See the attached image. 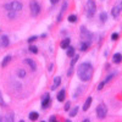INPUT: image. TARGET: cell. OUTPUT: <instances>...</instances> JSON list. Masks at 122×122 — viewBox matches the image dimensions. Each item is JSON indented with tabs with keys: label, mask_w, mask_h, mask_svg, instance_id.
Segmentation results:
<instances>
[{
	"label": "cell",
	"mask_w": 122,
	"mask_h": 122,
	"mask_svg": "<svg viewBox=\"0 0 122 122\" xmlns=\"http://www.w3.org/2000/svg\"><path fill=\"white\" fill-rule=\"evenodd\" d=\"M72 72H73V67L71 66V68L68 70V72H67V75H68V76H71V75H72Z\"/></svg>",
	"instance_id": "836d02e7"
},
{
	"label": "cell",
	"mask_w": 122,
	"mask_h": 122,
	"mask_svg": "<svg viewBox=\"0 0 122 122\" xmlns=\"http://www.w3.org/2000/svg\"><path fill=\"white\" fill-rule=\"evenodd\" d=\"M0 105H1V106H5V103H4L3 97H1V92H0Z\"/></svg>",
	"instance_id": "4dcf8cb0"
},
{
	"label": "cell",
	"mask_w": 122,
	"mask_h": 122,
	"mask_svg": "<svg viewBox=\"0 0 122 122\" xmlns=\"http://www.w3.org/2000/svg\"><path fill=\"white\" fill-rule=\"evenodd\" d=\"M112 61H114L115 64H120L121 61H122V55H121L120 53L114 54V56H112Z\"/></svg>",
	"instance_id": "7c38bea8"
},
{
	"label": "cell",
	"mask_w": 122,
	"mask_h": 122,
	"mask_svg": "<svg viewBox=\"0 0 122 122\" xmlns=\"http://www.w3.org/2000/svg\"><path fill=\"white\" fill-rule=\"evenodd\" d=\"M67 20H68V22H71V23H75V22L77 21V16H76V15H70Z\"/></svg>",
	"instance_id": "7402d4cb"
},
{
	"label": "cell",
	"mask_w": 122,
	"mask_h": 122,
	"mask_svg": "<svg viewBox=\"0 0 122 122\" xmlns=\"http://www.w3.org/2000/svg\"><path fill=\"white\" fill-rule=\"evenodd\" d=\"M9 44H10V40H9L7 36H1L0 37V46L6 48V46H9Z\"/></svg>",
	"instance_id": "ba28073f"
},
{
	"label": "cell",
	"mask_w": 122,
	"mask_h": 122,
	"mask_svg": "<svg viewBox=\"0 0 122 122\" xmlns=\"http://www.w3.org/2000/svg\"><path fill=\"white\" fill-rule=\"evenodd\" d=\"M29 51L33 53V54H37V53H38V48H37L36 45H30V46H29Z\"/></svg>",
	"instance_id": "484cf974"
},
{
	"label": "cell",
	"mask_w": 122,
	"mask_h": 122,
	"mask_svg": "<svg viewBox=\"0 0 122 122\" xmlns=\"http://www.w3.org/2000/svg\"><path fill=\"white\" fill-rule=\"evenodd\" d=\"M29 6H30V15H32L33 17H37L40 14V5L36 1V0H32Z\"/></svg>",
	"instance_id": "277c9868"
},
{
	"label": "cell",
	"mask_w": 122,
	"mask_h": 122,
	"mask_svg": "<svg viewBox=\"0 0 122 122\" xmlns=\"http://www.w3.org/2000/svg\"><path fill=\"white\" fill-rule=\"evenodd\" d=\"M60 83H61V78H60V77H55V78H54V83H53V86H51V89L55 90V89L60 86Z\"/></svg>",
	"instance_id": "5bb4252c"
},
{
	"label": "cell",
	"mask_w": 122,
	"mask_h": 122,
	"mask_svg": "<svg viewBox=\"0 0 122 122\" xmlns=\"http://www.w3.org/2000/svg\"><path fill=\"white\" fill-rule=\"evenodd\" d=\"M121 10H122V0L117 4V5H115L114 7H112V11H111V14H112V16L116 18V17H118V15H120V12H121Z\"/></svg>",
	"instance_id": "52a82bcc"
},
{
	"label": "cell",
	"mask_w": 122,
	"mask_h": 122,
	"mask_svg": "<svg viewBox=\"0 0 122 122\" xmlns=\"http://www.w3.org/2000/svg\"><path fill=\"white\" fill-rule=\"evenodd\" d=\"M70 105H71V103H70V101H67V103L65 104V106H64V109H65L66 111H68V110H70Z\"/></svg>",
	"instance_id": "f546056e"
},
{
	"label": "cell",
	"mask_w": 122,
	"mask_h": 122,
	"mask_svg": "<svg viewBox=\"0 0 122 122\" xmlns=\"http://www.w3.org/2000/svg\"><path fill=\"white\" fill-rule=\"evenodd\" d=\"M55 120H56V117H55V116H51V117L49 118V121H51V122H54Z\"/></svg>",
	"instance_id": "e575fe53"
},
{
	"label": "cell",
	"mask_w": 122,
	"mask_h": 122,
	"mask_svg": "<svg viewBox=\"0 0 122 122\" xmlns=\"http://www.w3.org/2000/svg\"><path fill=\"white\" fill-rule=\"evenodd\" d=\"M100 20H101V22H105L106 20H107V15L105 12H101L100 14Z\"/></svg>",
	"instance_id": "4316f807"
},
{
	"label": "cell",
	"mask_w": 122,
	"mask_h": 122,
	"mask_svg": "<svg viewBox=\"0 0 122 122\" xmlns=\"http://www.w3.org/2000/svg\"><path fill=\"white\" fill-rule=\"evenodd\" d=\"M10 61H11V56H10V55L5 56V57H4V60H3V62H1V66H3V67H6V66L9 65Z\"/></svg>",
	"instance_id": "2e32d148"
},
{
	"label": "cell",
	"mask_w": 122,
	"mask_h": 122,
	"mask_svg": "<svg viewBox=\"0 0 122 122\" xmlns=\"http://www.w3.org/2000/svg\"><path fill=\"white\" fill-rule=\"evenodd\" d=\"M38 117H39V114L36 112V111H32V112L29 114V120H30V121H37Z\"/></svg>",
	"instance_id": "e0dca14e"
},
{
	"label": "cell",
	"mask_w": 122,
	"mask_h": 122,
	"mask_svg": "<svg viewBox=\"0 0 122 122\" xmlns=\"http://www.w3.org/2000/svg\"><path fill=\"white\" fill-rule=\"evenodd\" d=\"M111 39H112V40H117V39H118V33H112V36H111Z\"/></svg>",
	"instance_id": "f1b7e54d"
},
{
	"label": "cell",
	"mask_w": 122,
	"mask_h": 122,
	"mask_svg": "<svg viewBox=\"0 0 122 122\" xmlns=\"http://www.w3.org/2000/svg\"><path fill=\"white\" fill-rule=\"evenodd\" d=\"M106 114H107V109H106L105 105H99V106L97 107V115H98V117H99L100 120L105 118Z\"/></svg>",
	"instance_id": "8992f818"
},
{
	"label": "cell",
	"mask_w": 122,
	"mask_h": 122,
	"mask_svg": "<svg viewBox=\"0 0 122 122\" xmlns=\"http://www.w3.org/2000/svg\"><path fill=\"white\" fill-rule=\"evenodd\" d=\"M77 112H78V107L76 106V107H73L72 110L70 111V117H73V116H76V115H77Z\"/></svg>",
	"instance_id": "cb8c5ba5"
},
{
	"label": "cell",
	"mask_w": 122,
	"mask_h": 122,
	"mask_svg": "<svg viewBox=\"0 0 122 122\" xmlns=\"http://www.w3.org/2000/svg\"><path fill=\"white\" fill-rule=\"evenodd\" d=\"M70 43H71V40L68 39V38H66V39H64L62 40V42H61V48H62V49H67L68 46H70Z\"/></svg>",
	"instance_id": "9a60e30c"
},
{
	"label": "cell",
	"mask_w": 122,
	"mask_h": 122,
	"mask_svg": "<svg viewBox=\"0 0 122 122\" xmlns=\"http://www.w3.org/2000/svg\"><path fill=\"white\" fill-rule=\"evenodd\" d=\"M25 62H26L27 65H29V67H30V70H32V71H36V70H37V64L34 62L32 59H26Z\"/></svg>",
	"instance_id": "30bf717a"
},
{
	"label": "cell",
	"mask_w": 122,
	"mask_h": 122,
	"mask_svg": "<svg viewBox=\"0 0 122 122\" xmlns=\"http://www.w3.org/2000/svg\"><path fill=\"white\" fill-rule=\"evenodd\" d=\"M81 37H82V39L87 40V43H89V44L92 43V40H93V34H92L86 27L81 28Z\"/></svg>",
	"instance_id": "5b68a950"
},
{
	"label": "cell",
	"mask_w": 122,
	"mask_h": 122,
	"mask_svg": "<svg viewBox=\"0 0 122 122\" xmlns=\"http://www.w3.org/2000/svg\"><path fill=\"white\" fill-rule=\"evenodd\" d=\"M95 10H97L95 1H94V0H88V1H87V16L89 18L93 17V15L95 14Z\"/></svg>",
	"instance_id": "3957f363"
},
{
	"label": "cell",
	"mask_w": 122,
	"mask_h": 122,
	"mask_svg": "<svg viewBox=\"0 0 122 122\" xmlns=\"http://www.w3.org/2000/svg\"><path fill=\"white\" fill-rule=\"evenodd\" d=\"M68 50H67V56L68 57H72V56H75V51H76V50H75V48H72V46H68L67 48Z\"/></svg>",
	"instance_id": "d6986e66"
},
{
	"label": "cell",
	"mask_w": 122,
	"mask_h": 122,
	"mask_svg": "<svg viewBox=\"0 0 122 122\" xmlns=\"http://www.w3.org/2000/svg\"><path fill=\"white\" fill-rule=\"evenodd\" d=\"M88 48H89V43H82L81 44V50H82V51H87L88 50Z\"/></svg>",
	"instance_id": "603a6c76"
},
{
	"label": "cell",
	"mask_w": 122,
	"mask_h": 122,
	"mask_svg": "<svg viewBox=\"0 0 122 122\" xmlns=\"http://www.w3.org/2000/svg\"><path fill=\"white\" fill-rule=\"evenodd\" d=\"M5 9L7 11H15V12H18L22 10V4L20 1H11L9 4H5Z\"/></svg>",
	"instance_id": "7a4b0ae2"
},
{
	"label": "cell",
	"mask_w": 122,
	"mask_h": 122,
	"mask_svg": "<svg viewBox=\"0 0 122 122\" xmlns=\"http://www.w3.org/2000/svg\"><path fill=\"white\" fill-rule=\"evenodd\" d=\"M115 75H116V73H111L110 76H107V77H106V79L104 81V82H105V84H106V83H109L110 81H111V79H112V78L115 77Z\"/></svg>",
	"instance_id": "83f0119b"
},
{
	"label": "cell",
	"mask_w": 122,
	"mask_h": 122,
	"mask_svg": "<svg viewBox=\"0 0 122 122\" xmlns=\"http://www.w3.org/2000/svg\"><path fill=\"white\" fill-rule=\"evenodd\" d=\"M65 97H66V90L65 89H61L57 94V100L59 101H64L65 100Z\"/></svg>",
	"instance_id": "8fae6325"
},
{
	"label": "cell",
	"mask_w": 122,
	"mask_h": 122,
	"mask_svg": "<svg viewBox=\"0 0 122 122\" xmlns=\"http://www.w3.org/2000/svg\"><path fill=\"white\" fill-rule=\"evenodd\" d=\"M104 86H105V82L103 81V82H101V83H100V84L98 86V89H99V90H101V89H103V87H104Z\"/></svg>",
	"instance_id": "d6a6232c"
},
{
	"label": "cell",
	"mask_w": 122,
	"mask_h": 122,
	"mask_svg": "<svg viewBox=\"0 0 122 122\" xmlns=\"http://www.w3.org/2000/svg\"><path fill=\"white\" fill-rule=\"evenodd\" d=\"M78 59H79V56L78 55H75V56H72V61H71V66H75V64L77 62V61H78Z\"/></svg>",
	"instance_id": "d4e9b609"
},
{
	"label": "cell",
	"mask_w": 122,
	"mask_h": 122,
	"mask_svg": "<svg viewBox=\"0 0 122 122\" xmlns=\"http://www.w3.org/2000/svg\"><path fill=\"white\" fill-rule=\"evenodd\" d=\"M37 39H38L37 37H30V38L28 39V43H33V42H34V40H37Z\"/></svg>",
	"instance_id": "1f68e13d"
},
{
	"label": "cell",
	"mask_w": 122,
	"mask_h": 122,
	"mask_svg": "<svg viewBox=\"0 0 122 122\" xmlns=\"http://www.w3.org/2000/svg\"><path fill=\"white\" fill-rule=\"evenodd\" d=\"M66 7H67V3H64V4H62V7H61V11H60L59 16H57V22L61 21V18H62V15H64V12H65Z\"/></svg>",
	"instance_id": "4fadbf2b"
},
{
	"label": "cell",
	"mask_w": 122,
	"mask_h": 122,
	"mask_svg": "<svg viewBox=\"0 0 122 122\" xmlns=\"http://www.w3.org/2000/svg\"><path fill=\"white\" fill-rule=\"evenodd\" d=\"M51 1V4H56V3H59V0H50Z\"/></svg>",
	"instance_id": "d590c367"
},
{
	"label": "cell",
	"mask_w": 122,
	"mask_h": 122,
	"mask_svg": "<svg viewBox=\"0 0 122 122\" xmlns=\"http://www.w3.org/2000/svg\"><path fill=\"white\" fill-rule=\"evenodd\" d=\"M49 103H50V95L49 94H45L43 97V99H42V109H46L48 105H49Z\"/></svg>",
	"instance_id": "9c48e42d"
},
{
	"label": "cell",
	"mask_w": 122,
	"mask_h": 122,
	"mask_svg": "<svg viewBox=\"0 0 122 122\" xmlns=\"http://www.w3.org/2000/svg\"><path fill=\"white\" fill-rule=\"evenodd\" d=\"M0 121H1V117H0Z\"/></svg>",
	"instance_id": "8d00e7d4"
},
{
	"label": "cell",
	"mask_w": 122,
	"mask_h": 122,
	"mask_svg": "<svg viewBox=\"0 0 122 122\" xmlns=\"http://www.w3.org/2000/svg\"><path fill=\"white\" fill-rule=\"evenodd\" d=\"M82 92H83V87L82 86H81V87H78V89H77V92H76V93L73 94V98L76 99V98H78L79 97V94L81 93H82Z\"/></svg>",
	"instance_id": "44dd1931"
},
{
	"label": "cell",
	"mask_w": 122,
	"mask_h": 122,
	"mask_svg": "<svg viewBox=\"0 0 122 122\" xmlns=\"http://www.w3.org/2000/svg\"><path fill=\"white\" fill-rule=\"evenodd\" d=\"M90 104H92V97L87 98V100H86V103H84V105H83V110H84V111H87V110L89 109Z\"/></svg>",
	"instance_id": "ac0fdd59"
},
{
	"label": "cell",
	"mask_w": 122,
	"mask_h": 122,
	"mask_svg": "<svg viewBox=\"0 0 122 122\" xmlns=\"http://www.w3.org/2000/svg\"><path fill=\"white\" fill-rule=\"evenodd\" d=\"M93 66H92V64L89 62H83L77 68V76L81 81H83V82H88V81L92 79V77H93Z\"/></svg>",
	"instance_id": "6da1fadb"
},
{
	"label": "cell",
	"mask_w": 122,
	"mask_h": 122,
	"mask_svg": "<svg viewBox=\"0 0 122 122\" xmlns=\"http://www.w3.org/2000/svg\"><path fill=\"white\" fill-rule=\"evenodd\" d=\"M17 76H18L20 78H25V77H26V71L22 70V68L18 70V71H17Z\"/></svg>",
	"instance_id": "ffe728a7"
}]
</instances>
